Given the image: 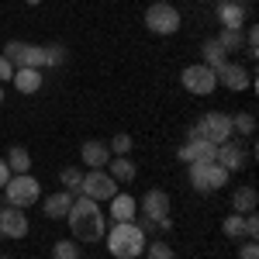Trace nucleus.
<instances>
[{
  "instance_id": "f257e3e1",
  "label": "nucleus",
  "mask_w": 259,
  "mask_h": 259,
  "mask_svg": "<svg viewBox=\"0 0 259 259\" xmlns=\"http://www.w3.org/2000/svg\"><path fill=\"white\" fill-rule=\"evenodd\" d=\"M66 221H69V228H73V239H80V242H100L104 232H107V221L100 214V204L90 200V197L73 200Z\"/></svg>"
},
{
  "instance_id": "f03ea898",
  "label": "nucleus",
  "mask_w": 259,
  "mask_h": 259,
  "mask_svg": "<svg viewBox=\"0 0 259 259\" xmlns=\"http://www.w3.org/2000/svg\"><path fill=\"white\" fill-rule=\"evenodd\" d=\"M107 235V249H111V256L114 259H139L145 252V228L135 225V221H114V228L111 232H104Z\"/></svg>"
},
{
  "instance_id": "7ed1b4c3",
  "label": "nucleus",
  "mask_w": 259,
  "mask_h": 259,
  "mask_svg": "<svg viewBox=\"0 0 259 259\" xmlns=\"http://www.w3.org/2000/svg\"><path fill=\"white\" fill-rule=\"evenodd\" d=\"M4 197H7V204L11 207H31L35 200L41 197V183L31 173H14V177L7 180V187H4Z\"/></svg>"
},
{
  "instance_id": "20e7f679",
  "label": "nucleus",
  "mask_w": 259,
  "mask_h": 259,
  "mask_svg": "<svg viewBox=\"0 0 259 259\" xmlns=\"http://www.w3.org/2000/svg\"><path fill=\"white\" fill-rule=\"evenodd\" d=\"M0 56L11 62L14 69L21 66H28V69H45L49 62H45V45H31V41H7L4 49H0Z\"/></svg>"
},
{
  "instance_id": "39448f33",
  "label": "nucleus",
  "mask_w": 259,
  "mask_h": 259,
  "mask_svg": "<svg viewBox=\"0 0 259 259\" xmlns=\"http://www.w3.org/2000/svg\"><path fill=\"white\" fill-rule=\"evenodd\" d=\"M180 21H183L180 11L173 4H166V0H156V4L145 7V28H149L152 35H177Z\"/></svg>"
},
{
  "instance_id": "423d86ee",
  "label": "nucleus",
  "mask_w": 259,
  "mask_h": 259,
  "mask_svg": "<svg viewBox=\"0 0 259 259\" xmlns=\"http://www.w3.org/2000/svg\"><path fill=\"white\" fill-rule=\"evenodd\" d=\"M190 166V183L200 194H214L221 187H228V169H221L218 162H187Z\"/></svg>"
},
{
  "instance_id": "0eeeda50",
  "label": "nucleus",
  "mask_w": 259,
  "mask_h": 259,
  "mask_svg": "<svg viewBox=\"0 0 259 259\" xmlns=\"http://www.w3.org/2000/svg\"><path fill=\"white\" fill-rule=\"evenodd\" d=\"M232 135H235V132H232V118H228V114H221V111L204 114V118L190 128V139H207L211 145H221V142H228Z\"/></svg>"
},
{
  "instance_id": "6e6552de",
  "label": "nucleus",
  "mask_w": 259,
  "mask_h": 259,
  "mask_svg": "<svg viewBox=\"0 0 259 259\" xmlns=\"http://www.w3.org/2000/svg\"><path fill=\"white\" fill-rule=\"evenodd\" d=\"M180 83H183V90L187 94H194V97H207V94H214L218 90V76H214V69L211 66H187L183 73H180Z\"/></svg>"
},
{
  "instance_id": "1a4fd4ad",
  "label": "nucleus",
  "mask_w": 259,
  "mask_h": 259,
  "mask_svg": "<svg viewBox=\"0 0 259 259\" xmlns=\"http://www.w3.org/2000/svg\"><path fill=\"white\" fill-rule=\"evenodd\" d=\"M80 190H83V197H90V200L100 204V200H111L114 194H118V183H114L111 173H104V169H90V173L83 177Z\"/></svg>"
},
{
  "instance_id": "9d476101",
  "label": "nucleus",
  "mask_w": 259,
  "mask_h": 259,
  "mask_svg": "<svg viewBox=\"0 0 259 259\" xmlns=\"http://www.w3.org/2000/svg\"><path fill=\"white\" fill-rule=\"evenodd\" d=\"M142 214L152 221V225H159V228H169V194L149 190L142 197Z\"/></svg>"
},
{
  "instance_id": "9b49d317",
  "label": "nucleus",
  "mask_w": 259,
  "mask_h": 259,
  "mask_svg": "<svg viewBox=\"0 0 259 259\" xmlns=\"http://www.w3.org/2000/svg\"><path fill=\"white\" fill-rule=\"evenodd\" d=\"M28 214L21 207H0V239H24L28 235Z\"/></svg>"
},
{
  "instance_id": "f8f14e48",
  "label": "nucleus",
  "mask_w": 259,
  "mask_h": 259,
  "mask_svg": "<svg viewBox=\"0 0 259 259\" xmlns=\"http://www.w3.org/2000/svg\"><path fill=\"white\" fill-rule=\"evenodd\" d=\"M214 76H218V87H228V90H249L252 87V76H249V69L239 66V62H225L221 69H214Z\"/></svg>"
},
{
  "instance_id": "ddd939ff",
  "label": "nucleus",
  "mask_w": 259,
  "mask_h": 259,
  "mask_svg": "<svg viewBox=\"0 0 259 259\" xmlns=\"http://www.w3.org/2000/svg\"><path fill=\"white\" fill-rule=\"evenodd\" d=\"M218 145H211L207 139H187V145H180V159L183 162H214Z\"/></svg>"
},
{
  "instance_id": "4468645a",
  "label": "nucleus",
  "mask_w": 259,
  "mask_h": 259,
  "mask_svg": "<svg viewBox=\"0 0 259 259\" xmlns=\"http://www.w3.org/2000/svg\"><path fill=\"white\" fill-rule=\"evenodd\" d=\"M214 162H218L221 169H228V173H235V169H242L245 166V149H242L239 142H221L218 152H214Z\"/></svg>"
},
{
  "instance_id": "2eb2a0df",
  "label": "nucleus",
  "mask_w": 259,
  "mask_h": 259,
  "mask_svg": "<svg viewBox=\"0 0 259 259\" xmlns=\"http://www.w3.org/2000/svg\"><path fill=\"white\" fill-rule=\"evenodd\" d=\"M80 159L87 162L90 169H104V166L111 162V149H107V142L90 139V142H83V149H80Z\"/></svg>"
},
{
  "instance_id": "dca6fc26",
  "label": "nucleus",
  "mask_w": 259,
  "mask_h": 259,
  "mask_svg": "<svg viewBox=\"0 0 259 259\" xmlns=\"http://www.w3.org/2000/svg\"><path fill=\"white\" fill-rule=\"evenodd\" d=\"M218 21L232 31H242V21H245V7L239 0H221L218 4Z\"/></svg>"
},
{
  "instance_id": "f3484780",
  "label": "nucleus",
  "mask_w": 259,
  "mask_h": 259,
  "mask_svg": "<svg viewBox=\"0 0 259 259\" xmlns=\"http://www.w3.org/2000/svg\"><path fill=\"white\" fill-rule=\"evenodd\" d=\"M14 87H18V94H38L41 83H45V76H41V69H28V66H21V69H14Z\"/></svg>"
},
{
  "instance_id": "a211bd4d",
  "label": "nucleus",
  "mask_w": 259,
  "mask_h": 259,
  "mask_svg": "<svg viewBox=\"0 0 259 259\" xmlns=\"http://www.w3.org/2000/svg\"><path fill=\"white\" fill-rule=\"evenodd\" d=\"M135 214H139V200L132 197V194H114L111 197V218L114 221H135Z\"/></svg>"
},
{
  "instance_id": "6ab92c4d",
  "label": "nucleus",
  "mask_w": 259,
  "mask_h": 259,
  "mask_svg": "<svg viewBox=\"0 0 259 259\" xmlns=\"http://www.w3.org/2000/svg\"><path fill=\"white\" fill-rule=\"evenodd\" d=\"M69 207H73V194H69V190L49 194V197H45V218L59 221V218H66V214H69Z\"/></svg>"
},
{
  "instance_id": "aec40b11",
  "label": "nucleus",
  "mask_w": 259,
  "mask_h": 259,
  "mask_svg": "<svg viewBox=\"0 0 259 259\" xmlns=\"http://www.w3.org/2000/svg\"><path fill=\"white\" fill-rule=\"evenodd\" d=\"M107 173L114 177V183H132L135 180V173H139V166L128 159V156H111V162H107Z\"/></svg>"
},
{
  "instance_id": "412c9836",
  "label": "nucleus",
  "mask_w": 259,
  "mask_h": 259,
  "mask_svg": "<svg viewBox=\"0 0 259 259\" xmlns=\"http://www.w3.org/2000/svg\"><path fill=\"white\" fill-rule=\"evenodd\" d=\"M256 204H259L256 187H239V190L232 194V207H235V214H249V211H256Z\"/></svg>"
},
{
  "instance_id": "4be33fe9",
  "label": "nucleus",
  "mask_w": 259,
  "mask_h": 259,
  "mask_svg": "<svg viewBox=\"0 0 259 259\" xmlns=\"http://www.w3.org/2000/svg\"><path fill=\"white\" fill-rule=\"evenodd\" d=\"M200 52H204V66H211V69H221V66L228 62V52L218 45V38H207Z\"/></svg>"
},
{
  "instance_id": "5701e85b",
  "label": "nucleus",
  "mask_w": 259,
  "mask_h": 259,
  "mask_svg": "<svg viewBox=\"0 0 259 259\" xmlns=\"http://www.w3.org/2000/svg\"><path fill=\"white\" fill-rule=\"evenodd\" d=\"M7 166H11V173H31V152L24 145H14L7 152Z\"/></svg>"
},
{
  "instance_id": "b1692460",
  "label": "nucleus",
  "mask_w": 259,
  "mask_h": 259,
  "mask_svg": "<svg viewBox=\"0 0 259 259\" xmlns=\"http://www.w3.org/2000/svg\"><path fill=\"white\" fill-rule=\"evenodd\" d=\"M221 232L228 239H242L245 235V214H228V218L221 221Z\"/></svg>"
},
{
  "instance_id": "393cba45",
  "label": "nucleus",
  "mask_w": 259,
  "mask_h": 259,
  "mask_svg": "<svg viewBox=\"0 0 259 259\" xmlns=\"http://www.w3.org/2000/svg\"><path fill=\"white\" fill-rule=\"evenodd\" d=\"M132 145H135V142H132V135H128V132H118L114 139L107 142L111 156H128V152H132Z\"/></svg>"
},
{
  "instance_id": "a878e982",
  "label": "nucleus",
  "mask_w": 259,
  "mask_h": 259,
  "mask_svg": "<svg viewBox=\"0 0 259 259\" xmlns=\"http://www.w3.org/2000/svg\"><path fill=\"white\" fill-rule=\"evenodd\" d=\"M52 259H80V245L73 239L56 242V245H52Z\"/></svg>"
},
{
  "instance_id": "bb28decb",
  "label": "nucleus",
  "mask_w": 259,
  "mask_h": 259,
  "mask_svg": "<svg viewBox=\"0 0 259 259\" xmlns=\"http://www.w3.org/2000/svg\"><path fill=\"white\" fill-rule=\"evenodd\" d=\"M218 45L225 49V52H235V49H242L245 45V38H242V31H232V28H225L218 35Z\"/></svg>"
},
{
  "instance_id": "cd10ccee",
  "label": "nucleus",
  "mask_w": 259,
  "mask_h": 259,
  "mask_svg": "<svg viewBox=\"0 0 259 259\" xmlns=\"http://www.w3.org/2000/svg\"><path fill=\"white\" fill-rule=\"evenodd\" d=\"M232 132L252 135V132H256V118H252V114H235V118H232Z\"/></svg>"
},
{
  "instance_id": "c85d7f7f",
  "label": "nucleus",
  "mask_w": 259,
  "mask_h": 259,
  "mask_svg": "<svg viewBox=\"0 0 259 259\" xmlns=\"http://www.w3.org/2000/svg\"><path fill=\"white\" fill-rule=\"evenodd\" d=\"M145 252H149V259H177V252H173L166 242H149Z\"/></svg>"
},
{
  "instance_id": "c756f323",
  "label": "nucleus",
  "mask_w": 259,
  "mask_h": 259,
  "mask_svg": "<svg viewBox=\"0 0 259 259\" xmlns=\"http://www.w3.org/2000/svg\"><path fill=\"white\" fill-rule=\"evenodd\" d=\"M59 180H62V187H80V183H83V173L76 169V166H66V169L59 173Z\"/></svg>"
},
{
  "instance_id": "7c9ffc66",
  "label": "nucleus",
  "mask_w": 259,
  "mask_h": 259,
  "mask_svg": "<svg viewBox=\"0 0 259 259\" xmlns=\"http://www.w3.org/2000/svg\"><path fill=\"white\" fill-rule=\"evenodd\" d=\"M45 62H49V66H62V62H66V49H62V45H49V49H45Z\"/></svg>"
},
{
  "instance_id": "2f4dec72",
  "label": "nucleus",
  "mask_w": 259,
  "mask_h": 259,
  "mask_svg": "<svg viewBox=\"0 0 259 259\" xmlns=\"http://www.w3.org/2000/svg\"><path fill=\"white\" fill-rule=\"evenodd\" d=\"M256 235H259V218L252 214V211H249V214H245V239L256 242Z\"/></svg>"
},
{
  "instance_id": "473e14b6",
  "label": "nucleus",
  "mask_w": 259,
  "mask_h": 259,
  "mask_svg": "<svg viewBox=\"0 0 259 259\" xmlns=\"http://www.w3.org/2000/svg\"><path fill=\"white\" fill-rule=\"evenodd\" d=\"M239 259H259V245L256 242H245V245L239 249Z\"/></svg>"
},
{
  "instance_id": "72a5a7b5",
  "label": "nucleus",
  "mask_w": 259,
  "mask_h": 259,
  "mask_svg": "<svg viewBox=\"0 0 259 259\" xmlns=\"http://www.w3.org/2000/svg\"><path fill=\"white\" fill-rule=\"evenodd\" d=\"M256 45H259V31H256V28H249V31H245V49H249L252 56H256Z\"/></svg>"
},
{
  "instance_id": "f704fd0d",
  "label": "nucleus",
  "mask_w": 259,
  "mask_h": 259,
  "mask_svg": "<svg viewBox=\"0 0 259 259\" xmlns=\"http://www.w3.org/2000/svg\"><path fill=\"white\" fill-rule=\"evenodd\" d=\"M14 177V173H11V166H7V159H0V190H4V187H7V180Z\"/></svg>"
},
{
  "instance_id": "c9c22d12",
  "label": "nucleus",
  "mask_w": 259,
  "mask_h": 259,
  "mask_svg": "<svg viewBox=\"0 0 259 259\" xmlns=\"http://www.w3.org/2000/svg\"><path fill=\"white\" fill-rule=\"evenodd\" d=\"M11 76H14V66H11V62L0 56V80H11Z\"/></svg>"
},
{
  "instance_id": "e433bc0d",
  "label": "nucleus",
  "mask_w": 259,
  "mask_h": 259,
  "mask_svg": "<svg viewBox=\"0 0 259 259\" xmlns=\"http://www.w3.org/2000/svg\"><path fill=\"white\" fill-rule=\"evenodd\" d=\"M0 104H4V87H0Z\"/></svg>"
},
{
  "instance_id": "4c0bfd02",
  "label": "nucleus",
  "mask_w": 259,
  "mask_h": 259,
  "mask_svg": "<svg viewBox=\"0 0 259 259\" xmlns=\"http://www.w3.org/2000/svg\"><path fill=\"white\" fill-rule=\"evenodd\" d=\"M28 4H38V0H28Z\"/></svg>"
}]
</instances>
